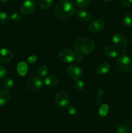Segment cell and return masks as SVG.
<instances>
[{"label":"cell","instance_id":"27","mask_svg":"<svg viewBox=\"0 0 132 133\" xmlns=\"http://www.w3.org/2000/svg\"><path fill=\"white\" fill-rule=\"evenodd\" d=\"M84 83L80 80H76L75 83V87L78 91H82L84 89Z\"/></svg>","mask_w":132,"mask_h":133},{"label":"cell","instance_id":"35","mask_svg":"<svg viewBox=\"0 0 132 133\" xmlns=\"http://www.w3.org/2000/svg\"><path fill=\"white\" fill-rule=\"evenodd\" d=\"M131 118L132 119V112H131Z\"/></svg>","mask_w":132,"mask_h":133},{"label":"cell","instance_id":"13","mask_svg":"<svg viewBox=\"0 0 132 133\" xmlns=\"http://www.w3.org/2000/svg\"><path fill=\"white\" fill-rule=\"evenodd\" d=\"M11 99V95L7 90H2L0 92V107L6 105Z\"/></svg>","mask_w":132,"mask_h":133},{"label":"cell","instance_id":"11","mask_svg":"<svg viewBox=\"0 0 132 133\" xmlns=\"http://www.w3.org/2000/svg\"><path fill=\"white\" fill-rule=\"evenodd\" d=\"M13 58V53L9 49L2 48L0 49V62L8 63Z\"/></svg>","mask_w":132,"mask_h":133},{"label":"cell","instance_id":"34","mask_svg":"<svg viewBox=\"0 0 132 133\" xmlns=\"http://www.w3.org/2000/svg\"><path fill=\"white\" fill-rule=\"evenodd\" d=\"M130 41H131V44H132V32H131V36H130Z\"/></svg>","mask_w":132,"mask_h":133},{"label":"cell","instance_id":"26","mask_svg":"<svg viewBox=\"0 0 132 133\" xmlns=\"http://www.w3.org/2000/svg\"><path fill=\"white\" fill-rule=\"evenodd\" d=\"M10 19L14 22H18L21 20L22 16L20 14H18V13L14 12L10 15Z\"/></svg>","mask_w":132,"mask_h":133},{"label":"cell","instance_id":"23","mask_svg":"<svg viewBox=\"0 0 132 133\" xmlns=\"http://www.w3.org/2000/svg\"><path fill=\"white\" fill-rule=\"evenodd\" d=\"M3 87L6 90H10L13 87V80L10 77L6 78L4 80L3 83Z\"/></svg>","mask_w":132,"mask_h":133},{"label":"cell","instance_id":"36","mask_svg":"<svg viewBox=\"0 0 132 133\" xmlns=\"http://www.w3.org/2000/svg\"><path fill=\"white\" fill-rule=\"evenodd\" d=\"M131 133H132V132H131Z\"/></svg>","mask_w":132,"mask_h":133},{"label":"cell","instance_id":"3","mask_svg":"<svg viewBox=\"0 0 132 133\" xmlns=\"http://www.w3.org/2000/svg\"><path fill=\"white\" fill-rule=\"evenodd\" d=\"M116 67L121 72H129L132 69V60L126 55H120L116 60Z\"/></svg>","mask_w":132,"mask_h":133},{"label":"cell","instance_id":"8","mask_svg":"<svg viewBox=\"0 0 132 133\" xmlns=\"http://www.w3.org/2000/svg\"><path fill=\"white\" fill-rule=\"evenodd\" d=\"M69 76L75 80H79L83 75V71L80 68L76 65H71L69 66L67 70Z\"/></svg>","mask_w":132,"mask_h":133},{"label":"cell","instance_id":"14","mask_svg":"<svg viewBox=\"0 0 132 133\" xmlns=\"http://www.w3.org/2000/svg\"><path fill=\"white\" fill-rule=\"evenodd\" d=\"M58 82H59V80H58V77L53 75H47L44 79V83L47 86L50 87H53L56 86L58 84Z\"/></svg>","mask_w":132,"mask_h":133},{"label":"cell","instance_id":"5","mask_svg":"<svg viewBox=\"0 0 132 133\" xmlns=\"http://www.w3.org/2000/svg\"><path fill=\"white\" fill-rule=\"evenodd\" d=\"M58 58L63 63H71L76 61V56L70 49H62L58 53Z\"/></svg>","mask_w":132,"mask_h":133},{"label":"cell","instance_id":"32","mask_svg":"<svg viewBox=\"0 0 132 133\" xmlns=\"http://www.w3.org/2000/svg\"><path fill=\"white\" fill-rule=\"evenodd\" d=\"M9 0H0V3H6V1H8Z\"/></svg>","mask_w":132,"mask_h":133},{"label":"cell","instance_id":"7","mask_svg":"<svg viewBox=\"0 0 132 133\" xmlns=\"http://www.w3.org/2000/svg\"><path fill=\"white\" fill-rule=\"evenodd\" d=\"M57 105L61 107H66L69 106L70 103V99L68 95L63 92H59L55 95L54 97Z\"/></svg>","mask_w":132,"mask_h":133},{"label":"cell","instance_id":"12","mask_svg":"<svg viewBox=\"0 0 132 133\" xmlns=\"http://www.w3.org/2000/svg\"><path fill=\"white\" fill-rule=\"evenodd\" d=\"M104 51L106 55L111 58L116 57L119 54V49H118V48L112 45H109L105 47Z\"/></svg>","mask_w":132,"mask_h":133},{"label":"cell","instance_id":"4","mask_svg":"<svg viewBox=\"0 0 132 133\" xmlns=\"http://www.w3.org/2000/svg\"><path fill=\"white\" fill-rule=\"evenodd\" d=\"M43 86V84L41 79H40V78L35 77L28 79L27 83V89L32 93L40 92L42 89Z\"/></svg>","mask_w":132,"mask_h":133},{"label":"cell","instance_id":"18","mask_svg":"<svg viewBox=\"0 0 132 133\" xmlns=\"http://www.w3.org/2000/svg\"><path fill=\"white\" fill-rule=\"evenodd\" d=\"M53 0H38V6L43 10L49 9L52 6Z\"/></svg>","mask_w":132,"mask_h":133},{"label":"cell","instance_id":"29","mask_svg":"<svg viewBox=\"0 0 132 133\" xmlns=\"http://www.w3.org/2000/svg\"><path fill=\"white\" fill-rule=\"evenodd\" d=\"M8 74V71L6 69L2 66H0V79H3Z\"/></svg>","mask_w":132,"mask_h":133},{"label":"cell","instance_id":"33","mask_svg":"<svg viewBox=\"0 0 132 133\" xmlns=\"http://www.w3.org/2000/svg\"><path fill=\"white\" fill-rule=\"evenodd\" d=\"M103 1H104V2H110V1H111L112 0H102Z\"/></svg>","mask_w":132,"mask_h":133},{"label":"cell","instance_id":"2","mask_svg":"<svg viewBox=\"0 0 132 133\" xmlns=\"http://www.w3.org/2000/svg\"><path fill=\"white\" fill-rule=\"evenodd\" d=\"M94 48V42L89 38L82 37L76 40L74 44V49L76 54L80 57L89 55Z\"/></svg>","mask_w":132,"mask_h":133},{"label":"cell","instance_id":"9","mask_svg":"<svg viewBox=\"0 0 132 133\" xmlns=\"http://www.w3.org/2000/svg\"><path fill=\"white\" fill-rule=\"evenodd\" d=\"M113 42L116 46L124 48L128 45V40L125 35L121 33H116L113 36L112 38Z\"/></svg>","mask_w":132,"mask_h":133},{"label":"cell","instance_id":"28","mask_svg":"<svg viewBox=\"0 0 132 133\" xmlns=\"http://www.w3.org/2000/svg\"><path fill=\"white\" fill-rule=\"evenodd\" d=\"M67 110L68 111L69 114L72 116H76L78 114V110L75 107L72 105H69L67 107Z\"/></svg>","mask_w":132,"mask_h":133},{"label":"cell","instance_id":"21","mask_svg":"<svg viewBox=\"0 0 132 133\" xmlns=\"http://www.w3.org/2000/svg\"><path fill=\"white\" fill-rule=\"evenodd\" d=\"M123 23L126 27H132V12H129L124 16Z\"/></svg>","mask_w":132,"mask_h":133},{"label":"cell","instance_id":"6","mask_svg":"<svg viewBox=\"0 0 132 133\" xmlns=\"http://www.w3.org/2000/svg\"><path fill=\"white\" fill-rule=\"evenodd\" d=\"M36 7L34 0H26L20 6V11L23 14H29L33 12Z\"/></svg>","mask_w":132,"mask_h":133},{"label":"cell","instance_id":"22","mask_svg":"<svg viewBox=\"0 0 132 133\" xmlns=\"http://www.w3.org/2000/svg\"><path fill=\"white\" fill-rule=\"evenodd\" d=\"M10 19V17L6 13L1 12H0V26H3L8 23Z\"/></svg>","mask_w":132,"mask_h":133},{"label":"cell","instance_id":"31","mask_svg":"<svg viewBox=\"0 0 132 133\" xmlns=\"http://www.w3.org/2000/svg\"><path fill=\"white\" fill-rule=\"evenodd\" d=\"M122 5L125 7H129L132 5V0H122Z\"/></svg>","mask_w":132,"mask_h":133},{"label":"cell","instance_id":"16","mask_svg":"<svg viewBox=\"0 0 132 133\" xmlns=\"http://www.w3.org/2000/svg\"><path fill=\"white\" fill-rule=\"evenodd\" d=\"M76 14L80 19L84 21V22H89L91 19L92 18L91 14L89 12L85 10H83V9L77 10Z\"/></svg>","mask_w":132,"mask_h":133},{"label":"cell","instance_id":"30","mask_svg":"<svg viewBox=\"0 0 132 133\" xmlns=\"http://www.w3.org/2000/svg\"><path fill=\"white\" fill-rule=\"evenodd\" d=\"M38 61V58L36 55H31L27 58V62L29 64H34Z\"/></svg>","mask_w":132,"mask_h":133},{"label":"cell","instance_id":"10","mask_svg":"<svg viewBox=\"0 0 132 133\" xmlns=\"http://www.w3.org/2000/svg\"><path fill=\"white\" fill-rule=\"evenodd\" d=\"M105 28V23L103 19H97L93 20L89 25V31L93 32H98Z\"/></svg>","mask_w":132,"mask_h":133},{"label":"cell","instance_id":"24","mask_svg":"<svg viewBox=\"0 0 132 133\" xmlns=\"http://www.w3.org/2000/svg\"><path fill=\"white\" fill-rule=\"evenodd\" d=\"M109 112V106L107 104H103L98 110V114L100 116L104 117Z\"/></svg>","mask_w":132,"mask_h":133},{"label":"cell","instance_id":"19","mask_svg":"<svg viewBox=\"0 0 132 133\" xmlns=\"http://www.w3.org/2000/svg\"><path fill=\"white\" fill-rule=\"evenodd\" d=\"M48 71H49V68H48L47 66L45 64L41 65L38 69V75L39 77H43L46 76V75L48 73Z\"/></svg>","mask_w":132,"mask_h":133},{"label":"cell","instance_id":"17","mask_svg":"<svg viewBox=\"0 0 132 133\" xmlns=\"http://www.w3.org/2000/svg\"><path fill=\"white\" fill-rule=\"evenodd\" d=\"M17 71L21 76L25 75L28 71V66H27V63L23 61L19 62L17 66Z\"/></svg>","mask_w":132,"mask_h":133},{"label":"cell","instance_id":"1","mask_svg":"<svg viewBox=\"0 0 132 133\" xmlns=\"http://www.w3.org/2000/svg\"><path fill=\"white\" fill-rule=\"evenodd\" d=\"M76 12V7L70 0H60L56 5L54 14L58 19L65 20Z\"/></svg>","mask_w":132,"mask_h":133},{"label":"cell","instance_id":"15","mask_svg":"<svg viewBox=\"0 0 132 133\" xmlns=\"http://www.w3.org/2000/svg\"><path fill=\"white\" fill-rule=\"evenodd\" d=\"M110 70V65L107 62H102L96 68V71L100 75H103L108 73Z\"/></svg>","mask_w":132,"mask_h":133},{"label":"cell","instance_id":"25","mask_svg":"<svg viewBox=\"0 0 132 133\" xmlns=\"http://www.w3.org/2000/svg\"><path fill=\"white\" fill-rule=\"evenodd\" d=\"M91 0H75V4L76 6L80 9L85 7L91 3Z\"/></svg>","mask_w":132,"mask_h":133},{"label":"cell","instance_id":"20","mask_svg":"<svg viewBox=\"0 0 132 133\" xmlns=\"http://www.w3.org/2000/svg\"><path fill=\"white\" fill-rule=\"evenodd\" d=\"M116 131L118 133H129L130 130L124 123H119L116 125Z\"/></svg>","mask_w":132,"mask_h":133}]
</instances>
